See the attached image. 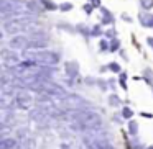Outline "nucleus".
<instances>
[{
    "label": "nucleus",
    "instance_id": "1",
    "mask_svg": "<svg viewBox=\"0 0 153 149\" xmlns=\"http://www.w3.org/2000/svg\"><path fill=\"white\" fill-rule=\"evenodd\" d=\"M35 61L38 62H45V64H56L58 62V54L56 53H51V51H38V53L31 54Z\"/></svg>",
    "mask_w": 153,
    "mask_h": 149
},
{
    "label": "nucleus",
    "instance_id": "2",
    "mask_svg": "<svg viewBox=\"0 0 153 149\" xmlns=\"http://www.w3.org/2000/svg\"><path fill=\"white\" fill-rule=\"evenodd\" d=\"M31 95L28 92H18L17 97H15V102H17V105L20 106V108H28V106L31 105Z\"/></svg>",
    "mask_w": 153,
    "mask_h": 149
},
{
    "label": "nucleus",
    "instance_id": "3",
    "mask_svg": "<svg viewBox=\"0 0 153 149\" xmlns=\"http://www.w3.org/2000/svg\"><path fill=\"white\" fill-rule=\"evenodd\" d=\"M8 44H10L12 49H22V48H25L28 44V41H27V38H25V36H13Z\"/></svg>",
    "mask_w": 153,
    "mask_h": 149
},
{
    "label": "nucleus",
    "instance_id": "4",
    "mask_svg": "<svg viewBox=\"0 0 153 149\" xmlns=\"http://www.w3.org/2000/svg\"><path fill=\"white\" fill-rule=\"evenodd\" d=\"M63 103L64 106H71V108H76V106H79L81 103H82V100L79 98V97H74V95H68L63 98Z\"/></svg>",
    "mask_w": 153,
    "mask_h": 149
},
{
    "label": "nucleus",
    "instance_id": "5",
    "mask_svg": "<svg viewBox=\"0 0 153 149\" xmlns=\"http://www.w3.org/2000/svg\"><path fill=\"white\" fill-rule=\"evenodd\" d=\"M46 46H48L46 40H31V41H28V44H27L28 49H40V48H46Z\"/></svg>",
    "mask_w": 153,
    "mask_h": 149
},
{
    "label": "nucleus",
    "instance_id": "6",
    "mask_svg": "<svg viewBox=\"0 0 153 149\" xmlns=\"http://www.w3.org/2000/svg\"><path fill=\"white\" fill-rule=\"evenodd\" d=\"M15 148H17V141L12 138H5L0 142V149H15Z\"/></svg>",
    "mask_w": 153,
    "mask_h": 149
},
{
    "label": "nucleus",
    "instance_id": "7",
    "mask_svg": "<svg viewBox=\"0 0 153 149\" xmlns=\"http://www.w3.org/2000/svg\"><path fill=\"white\" fill-rule=\"evenodd\" d=\"M33 66H35V62H31V61H27V62L18 64V67H17V69H18V70H27V69H31Z\"/></svg>",
    "mask_w": 153,
    "mask_h": 149
},
{
    "label": "nucleus",
    "instance_id": "8",
    "mask_svg": "<svg viewBox=\"0 0 153 149\" xmlns=\"http://www.w3.org/2000/svg\"><path fill=\"white\" fill-rule=\"evenodd\" d=\"M63 149H69V148H68V146H63Z\"/></svg>",
    "mask_w": 153,
    "mask_h": 149
},
{
    "label": "nucleus",
    "instance_id": "9",
    "mask_svg": "<svg viewBox=\"0 0 153 149\" xmlns=\"http://www.w3.org/2000/svg\"><path fill=\"white\" fill-rule=\"evenodd\" d=\"M148 149H153V148H148Z\"/></svg>",
    "mask_w": 153,
    "mask_h": 149
}]
</instances>
